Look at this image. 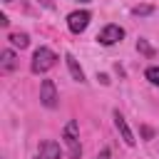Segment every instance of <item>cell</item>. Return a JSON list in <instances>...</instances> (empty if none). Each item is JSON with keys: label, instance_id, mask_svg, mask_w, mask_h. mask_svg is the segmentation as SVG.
<instances>
[{"label": "cell", "instance_id": "6da1fadb", "mask_svg": "<svg viewBox=\"0 0 159 159\" xmlns=\"http://www.w3.org/2000/svg\"><path fill=\"white\" fill-rule=\"evenodd\" d=\"M55 62H57V55L50 50V47H37L35 52H32V62H30V70L35 72V75H45L47 70H52L55 67Z\"/></svg>", "mask_w": 159, "mask_h": 159}, {"label": "cell", "instance_id": "7a4b0ae2", "mask_svg": "<svg viewBox=\"0 0 159 159\" xmlns=\"http://www.w3.org/2000/svg\"><path fill=\"white\" fill-rule=\"evenodd\" d=\"M62 139H65V144H67V154H70V159H80V157H82V144H80V127H77L75 119H70V122L65 124V129H62Z\"/></svg>", "mask_w": 159, "mask_h": 159}, {"label": "cell", "instance_id": "3957f363", "mask_svg": "<svg viewBox=\"0 0 159 159\" xmlns=\"http://www.w3.org/2000/svg\"><path fill=\"white\" fill-rule=\"evenodd\" d=\"M40 102L47 109H55L60 104V94H57V87H55L52 80H42V84H40Z\"/></svg>", "mask_w": 159, "mask_h": 159}, {"label": "cell", "instance_id": "277c9868", "mask_svg": "<svg viewBox=\"0 0 159 159\" xmlns=\"http://www.w3.org/2000/svg\"><path fill=\"white\" fill-rule=\"evenodd\" d=\"M89 12L87 10H75V12H70L67 15V27H70V32H75V35H80V32H84L87 30V25H89Z\"/></svg>", "mask_w": 159, "mask_h": 159}, {"label": "cell", "instance_id": "5b68a950", "mask_svg": "<svg viewBox=\"0 0 159 159\" xmlns=\"http://www.w3.org/2000/svg\"><path fill=\"white\" fill-rule=\"evenodd\" d=\"M122 37H124V30L119 25H104L99 30V35H97V42L104 45V47H109V45H117Z\"/></svg>", "mask_w": 159, "mask_h": 159}, {"label": "cell", "instance_id": "8992f818", "mask_svg": "<svg viewBox=\"0 0 159 159\" xmlns=\"http://www.w3.org/2000/svg\"><path fill=\"white\" fill-rule=\"evenodd\" d=\"M114 127H117V132H119V137L124 139V144H127V147H134V144H137V139H134V134H132V129H129L127 119H124L119 112H114Z\"/></svg>", "mask_w": 159, "mask_h": 159}, {"label": "cell", "instance_id": "52a82bcc", "mask_svg": "<svg viewBox=\"0 0 159 159\" xmlns=\"http://www.w3.org/2000/svg\"><path fill=\"white\" fill-rule=\"evenodd\" d=\"M17 67V55L12 50H2L0 52V75H10Z\"/></svg>", "mask_w": 159, "mask_h": 159}, {"label": "cell", "instance_id": "ba28073f", "mask_svg": "<svg viewBox=\"0 0 159 159\" xmlns=\"http://www.w3.org/2000/svg\"><path fill=\"white\" fill-rule=\"evenodd\" d=\"M65 60H67V70H70L72 80H75V82H84V70H82V67H80V62L75 60V55H72V52H67V55H65Z\"/></svg>", "mask_w": 159, "mask_h": 159}, {"label": "cell", "instance_id": "9c48e42d", "mask_svg": "<svg viewBox=\"0 0 159 159\" xmlns=\"http://www.w3.org/2000/svg\"><path fill=\"white\" fill-rule=\"evenodd\" d=\"M40 154H45L47 159H62V149H60V144L57 142H42L40 144Z\"/></svg>", "mask_w": 159, "mask_h": 159}, {"label": "cell", "instance_id": "30bf717a", "mask_svg": "<svg viewBox=\"0 0 159 159\" xmlns=\"http://www.w3.org/2000/svg\"><path fill=\"white\" fill-rule=\"evenodd\" d=\"M7 40H10V45H12V47H20V50H25V47L30 45V37H27V32H12Z\"/></svg>", "mask_w": 159, "mask_h": 159}, {"label": "cell", "instance_id": "8fae6325", "mask_svg": "<svg viewBox=\"0 0 159 159\" xmlns=\"http://www.w3.org/2000/svg\"><path fill=\"white\" fill-rule=\"evenodd\" d=\"M154 12V5H134L132 7V15H137V17H144V15H152Z\"/></svg>", "mask_w": 159, "mask_h": 159}, {"label": "cell", "instance_id": "7c38bea8", "mask_svg": "<svg viewBox=\"0 0 159 159\" xmlns=\"http://www.w3.org/2000/svg\"><path fill=\"white\" fill-rule=\"evenodd\" d=\"M137 50H139L142 55H147V57H154V47H152L147 40H142V37L137 40Z\"/></svg>", "mask_w": 159, "mask_h": 159}, {"label": "cell", "instance_id": "4fadbf2b", "mask_svg": "<svg viewBox=\"0 0 159 159\" xmlns=\"http://www.w3.org/2000/svg\"><path fill=\"white\" fill-rule=\"evenodd\" d=\"M144 77H147L154 87H159V67H147V70H144Z\"/></svg>", "mask_w": 159, "mask_h": 159}, {"label": "cell", "instance_id": "5bb4252c", "mask_svg": "<svg viewBox=\"0 0 159 159\" xmlns=\"http://www.w3.org/2000/svg\"><path fill=\"white\" fill-rule=\"evenodd\" d=\"M109 157H112V152H109V149L104 147V149H102V152H99V154H97L94 159H109Z\"/></svg>", "mask_w": 159, "mask_h": 159}, {"label": "cell", "instance_id": "9a60e30c", "mask_svg": "<svg viewBox=\"0 0 159 159\" xmlns=\"http://www.w3.org/2000/svg\"><path fill=\"white\" fill-rule=\"evenodd\" d=\"M142 134H144V137H147V139H149V137H152V134H154V132H152V129H149V127H142Z\"/></svg>", "mask_w": 159, "mask_h": 159}, {"label": "cell", "instance_id": "2e32d148", "mask_svg": "<svg viewBox=\"0 0 159 159\" xmlns=\"http://www.w3.org/2000/svg\"><path fill=\"white\" fill-rule=\"evenodd\" d=\"M7 22H10V20H7V15H0V25H2V27H7Z\"/></svg>", "mask_w": 159, "mask_h": 159}, {"label": "cell", "instance_id": "e0dca14e", "mask_svg": "<svg viewBox=\"0 0 159 159\" xmlns=\"http://www.w3.org/2000/svg\"><path fill=\"white\" fill-rule=\"evenodd\" d=\"M35 159H47V157H45V154H37V157H35Z\"/></svg>", "mask_w": 159, "mask_h": 159}, {"label": "cell", "instance_id": "ac0fdd59", "mask_svg": "<svg viewBox=\"0 0 159 159\" xmlns=\"http://www.w3.org/2000/svg\"><path fill=\"white\" fill-rule=\"evenodd\" d=\"M82 2H92V0H82Z\"/></svg>", "mask_w": 159, "mask_h": 159}, {"label": "cell", "instance_id": "d6986e66", "mask_svg": "<svg viewBox=\"0 0 159 159\" xmlns=\"http://www.w3.org/2000/svg\"><path fill=\"white\" fill-rule=\"evenodd\" d=\"M5 2H12V0H5Z\"/></svg>", "mask_w": 159, "mask_h": 159}]
</instances>
